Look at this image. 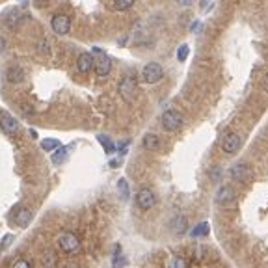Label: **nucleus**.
Returning <instances> with one entry per match:
<instances>
[{"mask_svg":"<svg viewBox=\"0 0 268 268\" xmlns=\"http://www.w3.org/2000/svg\"><path fill=\"white\" fill-rule=\"evenodd\" d=\"M188 52H190L188 45H181L179 50H177V58H179V62H184V60L188 58Z\"/></svg>","mask_w":268,"mask_h":268,"instance_id":"nucleus-25","label":"nucleus"},{"mask_svg":"<svg viewBox=\"0 0 268 268\" xmlns=\"http://www.w3.org/2000/svg\"><path fill=\"white\" fill-rule=\"evenodd\" d=\"M93 65H95V73L99 75V77H108V73L112 69V62H110V58L106 54L105 50L101 49H93Z\"/></svg>","mask_w":268,"mask_h":268,"instance_id":"nucleus-1","label":"nucleus"},{"mask_svg":"<svg viewBox=\"0 0 268 268\" xmlns=\"http://www.w3.org/2000/svg\"><path fill=\"white\" fill-rule=\"evenodd\" d=\"M168 268H188V263H186V259H183V257H171V261H169Z\"/></svg>","mask_w":268,"mask_h":268,"instance_id":"nucleus-23","label":"nucleus"},{"mask_svg":"<svg viewBox=\"0 0 268 268\" xmlns=\"http://www.w3.org/2000/svg\"><path fill=\"white\" fill-rule=\"evenodd\" d=\"M240 136L237 133H227L222 140V151L227 153V155H235L240 149Z\"/></svg>","mask_w":268,"mask_h":268,"instance_id":"nucleus-7","label":"nucleus"},{"mask_svg":"<svg viewBox=\"0 0 268 268\" xmlns=\"http://www.w3.org/2000/svg\"><path fill=\"white\" fill-rule=\"evenodd\" d=\"M181 125H183V116L179 112H175V110H166V112L162 114V127L166 129V131L173 133L177 129H181Z\"/></svg>","mask_w":268,"mask_h":268,"instance_id":"nucleus-5","label":"nucleus"},{"mask_svg":"<svg viewBox=\"0 0 268 268\" xmlns=\"http://www.w3.org/2000/svg\"><path fill=\"white\" fill-rule=\"evenodd\" d=\"M156 203V196L153 190H149V188H141L138 194H136V205L140 207L141 211H149V209H153Z\"/></svg>","mask_w":268,"mask_h":268,"instance_id":"nucleus-6","label":"nucleus"},{"mask_svg":"<svg viewBox=\"0 0 268 268\" xmlns=\"http://www.w3.org/2000/svg\"><path fill=\"white\" fill-rule=\"evenodd\" d=\"M118 190H120L121 198H123V199H129V196H131V192H129V183H127V179H120V181H118Z\"/></svg>","mask_w":268,"mask_h":268,"instance_id":"nucleus-22","label":"nucleus"},{"mask_svg":"<svg viewBox=\"0 0 268 268\" xmlns=\"http://www.w3.org/2000/svg\"><path fill=\"white\" fill-rule=\"evenodd\" d=\"M77 67L80 73H90L93 67V56L90 52H82V54H78V60H77Z\"/></svg>","mask_w":268,"mask_h":268,"instance_id":"nucleus-12","label":"nucleus"},{"mask_svg":"<svg viewBox=\"0 0 268 268\" xmlns=\"http://www.w3.org/2000/svg\"><path fill=\"white\" fill-rule=\"evenodd\" d=\"M229 175L233 177L235 181H242V183H246L250 181V177H252V171L248 168L246 164H235L231 171H229Z\"/></svg>","mask_w":268,"mask_h":268,"instance_id":"nucleus-10","label":"nucleus"},{"mask_svg":"<svg viewBox=\"0 0 268 268\" xmlns=\"http://www.w3.org/2000/svg\"><path fill=\"white\" fill-rule=\"evenodd\" d=\"M120 93H121V97L127 101V103H133L134 97H136V93H138L136 78L131 77V75L123 77V80L120 82Z\"/></svg>","mask_w":268,"mask_h":268,"instance_id":"nucleus-2","label":"nucleus"},{"mask_svg":"<svg viewBox=\"0 0 268 268\" xmlns=\"http://www.w3.org/2000/svg\"><path fill=\"white\" fill-rule=\"evenodd\" d=\"M171 229H173V233H184L186 231V218L184 216H177V218H173V222H171Z\"/></svg>","mask_w":268,"mask_h":268,"instance_id":"nucleus-17","label":"nucleus"},{"mask_svg":"<svg viewBox=\"0 0 268 268\" xmlns=\"http://www.w3.org/2000/svg\"><path fill=\"white\" fill-rule=\"evenodd\" d=\"M209 229H211L209 224H207V222H201V224H198V226L192 229V237H194V239H198V237H207V235H209Z\"/></svg>","mask_w":268,"mask_h":268,"instance_id":"nucleus-18","label":"nucleus"},{"mask_svg":"<svg viewBox=\"0 0 268 268\" xmlns=\"http://www.w3.org/2000/svg\"><path fill=\"white\" fill-rule=\"evenodd\" d=\"M141 77H143V80H145L147 84H155V82H158V80H162V77H164L162 65L156 64V62H151V64H147L145 67H143Z\"/></svg>","mask_w":268,"mask_h":268,"instance_id":"nucleus-4","label":"nucleus"},{"mask_svg":"<svg viewBox=\"0 0 268 268\" xmlns=\"http://www.w3.org/2000/svg\"><path fill=\"white\" fill-rule=\"evenodd\" d=\"M58 246L62 252L65 254H75L78 248H80V240L75 233H69V231H65L58 237Z\"/></svg>","mask_w":268,"mask_h":268,"instance_id":"nucleus-3","label":"nucleus"},{"mask_svg":"<svg viewBox=\"0 0 268 268\" xmlns=\"http://www.w3.org/2000/svg\"><path fill=\"white\" fill-rule=\"evenodd\" d=\"M69 155V147H60L56 153H52V162L54 164H62Z\"/></svg>","mask_w":268,"mask_h":268,"instance_id":"nucleus-20","label":"nucleus"},{"mask_svg":"<svg viewBox=\"0 0 268 268\" xmlns=\"http://www.w3.org/2000/svg\"><path fill=\"white\" fill-rule=\"evenodd\" d=\"M50 26H52V30L56 32V34L60 35H65L67 32H69L71 28V19L67 17V15L64 13H58L52 17V21H50Z\"/></svg>","mask_w":268,"mask_h":268,"instance_id":"nucleus-8","label":"nucleus"},{"mask_svg":"<svg viewBox=\"0 0 268 268\" xmlns=\"http://www.w3.org/2000/svg\"><path fill=\"white\" fill-rule=\"evenodd\" d=\"M6 78L9 80V82H13V84L22 82V78H24V71H22L19 65H9L7 71H6Z\"/></svg>","mask_w":268,"mask_h":268,"instance_id":"nucleus-14","label":"nucleus"},{"mask_svg":"<svg viewBox=\"0 0 268 268\" xmlns=\"http://www.w3.org/2000/svg\"><path fill=\"white\" fill-rule=\"evenodd\" d=\"M133 6H134V0H116L112 4V7L116 11H125V9H129V7Z\"/></svg>","mask_w":268,"mask_h":268,"instance_id":"nucleus-21","label":"nucleus"},{"mask_svg":"<svg viewBox=\"0 0 268 268\" xmlns=\"http://www.w3.org/2000/svg\"><path fill=\"white\" fill-rule=\"evenodd\" d=\"M0 127H2V131H4V133L15 134L17 131H19V121L15 120L11 114L2 112V114H0Z\"/></svg>","mask_w":268,"mask_h":268,"instance_id":"nucleus-9","label":"nucleus"},{"mask_svg":"<svg viewBox=\"0 0 268 268\" xmlns=\"http://www.w3.org/2000/svg\"><path fill=\"white\" fill-rule=\"evenodd\" d=\"M13 268H30V265H28V261H24V259H19V261L13 265Z\"/></svg>","mask_w":268,"mask_h":268,"instance_id":"nucleus-26","label":"nucleus"},{"mask_svg":"<svg viewBox=\"0 0 268 268\" xmlns=\"http://www.w3.org/2000/svg\"><path fill=\"white\" fill-rule=\"evenodd\" d=\"M41 267L43 268H56L58 267L56 255L52 254V252H45V254L41 255Z\"/></svg>","mask_w":268,"mask_h":268,"instance_id":"nucleus-16","label":"nucleus"},{"mask_svg":"<svg viewBox=\"0 0 268 268\" xmlns=\"http://www.w3.org/2000/svg\"><path fill=\"white\" fill-rule=\"evenodd\" d=\"M99 141L103 143V147H105L106 153H114V151H116V145L112 143V140H110V138H106L105 134H101L99 136Z\"/></svg>","mask_w":268,"mask_h":268,"instance_id":"nucleus-24","label":"nucleus"},{"mask_svg":"<svg viewBox=\"0 0 268 268\" xmlns=\"http://www.w3.org/2000/svg\"><path fill=\"white\" fill-rule=\"evenodd\" d=\"M143 147L147 149V151H158V147H160V140H158V136L153 133H149L143 136Z\"/></svg>","mask_w":268,"mask_h":268,"instance_id":"nucleus-15","label":"nucleus"},{"mask_svg":"<svg viewBox=\"0 0 268 268\" xmlns=\"http://www.w3.org/2000/svg\"><path fill=\"white\" fill-rule=\"evenodd\" d=\"M6 49V41H4V37H0V52Z\"/></svg>","mask_w":268,"mask_h":268,"instance_id":"nucleus-27","label":"nucleus"},{"mask_svg":"<svg viewBox=\"0 0 268 268\" xmlns=\"http://www.w3.org/2000/svg\"><path fill=\"white\" fill-rule=\"evenodd\" d=\"M60 141L54 140V138H45V140L41 141V149L43 151H56V149H60Z\"/></svg>","mask_w":268,"mask_h":268,"instance_id":"nucleus-19","label":"nucleus"},{"mask_svg":"<svg viewBox=\"0 0 268 268\" xmlns=\"http://www.w3.org/2000/svg\"><path fill=\"white\" fill-rule=\"evenodd\" d=\"M32 209H28V207H22V209H19V212L15 214V222H17V226L19 227H28V224L32 222Z\"/></svg>","mask_w":268,"mask_h":268,"instance_id":"nucleus-13","label":"nucleus"},{"mask_svg":"<svg viewBox=\"0 0 268 268\" xmlns=\"http://www.w3.org/2000/svg\"><path fill=\"white\" fill-rule=\"evenodd\" d=\"M233 199H235L233 186H229V184H224V186H220L218 192H216V203L226 205V203H229V201H233Z\"/></svg>","mask_w":268,"mask_h":268,"instance_id":"nucleus-11","label":"nucleus"}]
</instances>
